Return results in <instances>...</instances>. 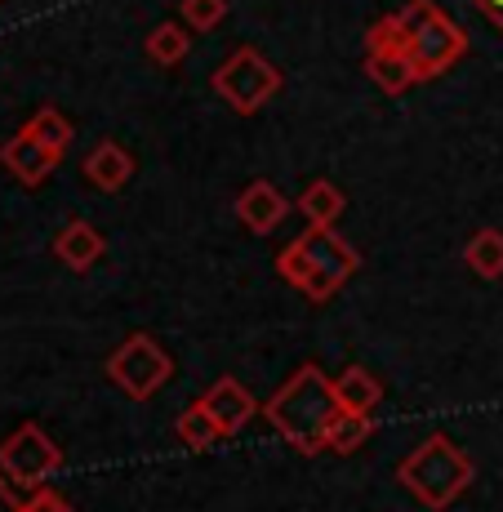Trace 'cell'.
<instances>
[{"label": "cell", "instance_id": "cell-22", "mask_svg": "<svg viewBox=\"0 0 503 512\" xmlns=\"http://www.w3.org/2000/svg\"><path fill=\"white\" fill-rule=\"evenodd\" d=\"M18 512H76V508L63 495H54V490H36L27 504H18Z\"/></svg>", "mask_w": 503, "mask_h": 512}, {"label": "cell", "instance_id": "cell-10", "mask_svg": "<svg viewBox=\"0 0 503 512\" xmlns=\"http://www.w3.org/2000/svg\"><path fill=\"white\" fill-rule=\"evenodd\" d=\"M201 406L210 410V419L223 428V437H232V432H241L245 423L254 415V397L241 388L236 379H219L210 392L201 397Z\"/></svg>", "mask_w": 503, "mask_h": 512}, {"label": "cell", "instance_id": "cell-7", "mask_svg": "<svg viewBox=\"0 0 503 512\" xmlns=\"http://www.w3.org/2000/svg\"><path fill=\"white\" fill-rule=\"evenodd\" d=\"M468 49V36L459 32L455 23H450L446 14H432L428 23L414 32V41L406 45V54H410V63H414V72H419V81H428V76H441L450 63Z\"/></svg>", "mask_w": 503, "mask_h": 512}, {"label": "cell", "instance_id": "cell-11", "mask_svg": "<svg viewBox=\"0 0 503 512\" xmlns=\"http://www.w3.org/2000/svg\"><path fill=\"white\" fill-rule=\"evenodd\" d=\"M54 254L67 263L72 272H90L98 259H103V236H98L94 223H85V219H72L63 232H58V241H54Z\"/></svg>", "mask_w": 503, "mask_h": 512}, {"label": "cell", "instance_id": "cell-3", "mask_svg": "<svg viewBox=\"0 0 503 512\" xmlns=\"http://www.w3.org/2000/svg\"><path fill=\"white\" fill-rule=\"evenodd\" d=\"M401 481L423 499L428 508H450L455 495L472 481V459L450 446V437H428L419 450L401 464Z\"/></svg>", "mask_w": 503, "mask_h": 512}, {"label": "cell", "instance_id": "cell-2", "mask_svg": "<svg viewBox=\"0 0 503 512\" xmlns=\"http://www.w3.org/2000/svg\"><path fill=\"white\" fill-rule=\"evenodd\" d=\"M276 268H281V277L290 285H299L308 299H330V294L357 272V254L330 228H308L281 254Z\"/></svg>", "mask_w": 503, "mask_h": 512}, {"label": "cell", "instance_id": "cell-4", "mask_svg": "<svg viewBox=\"0 0 503 512\" xmlns=\"http://www.w3.org/2000/svg\"><path fill=\"white\" fill-rule=\"evenodd\" d=\"M58 464H63V450L45 437V428L36 423H23L14 428L5 441H0V472H5L9 486L23 490H41L45 477H54Z\"/></svg>", "mask_w": 503, "mask_h": 512}, {"label": "cell", "instance_id": "cell-15", "mask_svg": "<svg viewBox=\"0 0 503 512\" xmlns=\"http://www.w3.org/2000/svg\"><path fill=\"white\" fill-rule=\"evenodd\" d=\"M463 259H468V263H472V272H481V277H490V281L503 277V232L481 228V232L468 241Z\"/></svg>", "mask_w": 503, "mask_h": 512}, {"label": "cell", "instance_id": "cell-21", "mask_svg": "<svg viewBox=\"0 0 503 512\" xmlns=\"http://www.w3.org/2000/svg\"><path fill=\"white\" fill-rule=\"evenodd\" d=\"M223 14H228V0H183V18L192 27H201V32L219 27Z\"/></svg>", "mask_w": 503, "mask_h": 512}, {"label": "cell", "instance_id": "cell-8", "mask_svg": "<svg viewBox=\"0 0 503 512\" xmlns=\"http://www.w3.org/2000/svg\"><path fill=\"white\" fill-rule=\"evenodd\" d=\"M0 161H5V170L14 174L18 183L36 187V183H45V179H49V170H54V165L63 161V156L49 152V147H41L27 130H18L14 139L0 147Z\"/></svg>", "mask_w": 503, "mask_h": 512}, {"label": "cell", "instance_id": "cell-20", "mask_svg": "<svg viewBox=\"0 0 503 512\" xmlns=\"http://www.w3.org/2000/svg\"><path fill=\"white\" fill-rule=\"evenodd\" d=\"M366 437H370V415H348V410H339V419L330 423L325 446L339 450V455H352V450H357Z\"/></svg>", "mask_w": 503, "mask_h": 512}, {"label": "cell", "instance_id": "cell-9", "mask_svg": "<svg viewBox=\"0 0 503 512\" xmlns=\"http://www.w3.org/2000/svg\"><path fill=\"white\" fill-rule=\"evenodd\" d=\"M285 214H290V201H285L268 179H254L241 196H236V219L254 232H272Z\"/></svg>", "mask_w": 503, "mask_h": 512}, {"label": "cell", "instance_id": "cell-16", "mask_svg": "<svg viewBox=\"0 0 503 512\" xmlns=\"http://www.w3.org/2000/svg\"><path fill=\"white\" fill-rule=\"evenodd\" d=\"M23 130L32 134V139L41 143V147H49V152H58V156L67 152V143H72V121H67V116L58 112V107H41V112H36L32 121L23 125Z\"/></svg>", "mask_w": 503, "mask_h": 512}, {"label": "cell", "instance_id": "cell-23", "mask_svg": "<svg viewBox=\"0 0 503 512\" xmlns=\"http://www.w3.org/2000/svg\"><path fill=\"white\" fill-rule=\"evenodd\" d=\"M472 5H477V9H481V14H486V18H490V23H495V27H499V32H503V0H472Z\"/></svg>", "mask_w": 503, "mask_h": 512}, {"label": "cell", "instance_id": "cell-19", "mask_svg": "<svg viewBox=\"0 0 503 512\" xmlns=\"http://www.w3.org/2000/svg\"><path fill=\"white\" fill-rule=\"evenodd\" d=\"M187 45H192V41H187V32H183L179 23H161L152 36H147V54H152L161 67L183 63V58H187Z\"/></svg>", "mask_w": 503, "mask_h": 512}, {"label": "cell", "instance_id": "cell-18", "mask_svg": "<svg viewBox=\"0 0 503 512\" xmlns=\"http://www.w3.org/2000/svg\"><path fill=\"white\" fill-rule=\"evenodd\" d=\"M299 210L308 214V223H312V228H330V223L343 214V192H339V187H334V183H325V179H321V183H312L308 192H303Z\"/></svg>", "mask_w": 503, "mask_h": 512}, {"label": "cell", "instance_id": "cell-5", "mask_svg": "<svg viewBox=\"0 0 503 512\" xmlns=\"http://www.w3.org/2000/svg\"><path fill=\"white\" fill-rule=\"evenodd\" d=\"M214 90L228 98L236 112L250 116L281 90V72H276L263 54H254V49H236L228 63L214 72Z\"/></svg>", "mask_w": 503, "mask_h": 512}, {"label": "cell", "instance_id": "cell-1", "mask_svg": "<svg viewBox=\"0 0 503 512\" xmlns=\"http://www.w3.org/2000/svg\"><path fill=\"white\" fill-rule=\"evenodd\" d=\"M268 419L276 432H285L290 446L303 455H317L330 437V423L339 419V397H334V379H325L317 366H303L268 401Z\"/></svg>", "mask_w": 503, "mask_h": 512}, {"label": "cell", "instance_id": "cell-6", "mask_svg": "<svg viewBox=\"0 0 503 512\" xmlns=\"http://www.w3.org/2000/svg\"><path fill=\"white\" fill-rule=\"evenodd\" d=\"M170 357H165L161 348H156V339H147V334H134V339H125L121 348H116V357L107 361V374H112L116 383H121L130 397H152L156 388H161L165 379H170Z\"/></svg>", "mask_w": 503, "mask_h": 512}, {"label": "cell", "instance_id": "cell-14", "mask_svg": "<svg viewBox=\"0 0 503 512\" xmlns=\"http://www.w3.org/2000/svg\"><path fill=\"white\" fill-rule=\"evenodd\" d=\"M366 72L379 81V90H388V94H401L419 81V72H414L406 49H374V54L366 58Z\"/></svg>", "mask_w": 503, "mask_h": 512}, {"label": "cell", "instance_id": "cell-12", "mask_svg": "<svg viewBox=\"0 0 503 512\" xmlns=\"http://www.w3.org/2000/svg\"><path fill=\"white\" fill-rule=\"evenodd\" d=\"M130 174H134V161L121 143H98L90 152V161H85V179L94 187H103V192H121L130 183Z\"/></svg>", "mask_w": 503, "mask_h": 512}, {"label": "cell", "instance_id": "cell-24", "mask_svg": "<svg viewBox=\"0 0 503 512\" xmlns=\"http://www.w3.org/2000/svg\"><path fill=\"white\" fill-rule=\"evenodd\" d=\"M0 512H18V504H14V495H9L5 486H0Z\"/></svg>", "mask_w": 503, "mask_h": 512}, {"label": "cell", "instance_id": "cell-17", "mask_svg": "<svg viewBox=\"0 0 503 512\" xmlns=\"http://www.w3.org/2000/svg\"><path fill=\"white\" fill-rule=\"evenodd\" d=\"M174 437L183 441V446H192V450H205V446H214V441L223 437V428L210 419V410L196 401V406H187L179 423H174Z\"/></svg>", "mask_w": 503, "mask_h": 512}, {"label": "cell", "instance_id": "cell-13", "mask_svg": "<svg viewBox=\"0 0 503 512\" xmlns=\"http://www.w3.org/2000/svg\"><path fill=\"white\" fill-rule=\"evenodd\" d=\"M334 397H339V410H348V415H370V410L379 406L383 388L366 366H348L334 379Z\"/></svg>", "mask_w": 503, "mask_h": 512}]
</instances>
